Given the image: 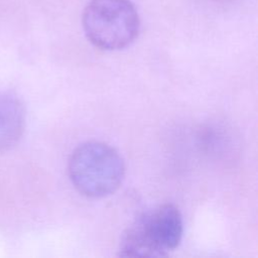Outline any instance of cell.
I'll return each instance as SVG.
<instances>
[{
    "label": "cell",
    "instance_id": "6da1fadb",
    "mask_svg": "<svg viewBox=\"0 0 258 258\" xmlns=\"http://www.w3.org/2000/svg\"><path fill=\"white\" fill-rule=\"evenodd\" d=\"M69 175L76 189L92 199L115 192L125 175L124 160L112 146L88 141L78 146L69 160Z\"/></svg>",
    "mask_w": 258,
    "mask_h": 258
},
{
    "label": "cell",
    "instance_id": "7a4b0ae2",
    "mask_svg": "<svg viewBox=\"0 0 258 258\" xmlns=\"http://www.w3.org/2000/svg\"><path fill=\"white\" fill-rule=\"evenodd\" d=\"M183 232L179 210L164 204L140 215L123 233L119 255L122 257H162L180 243Z\"/></svg>",
    "mask_w": 258,
    "mask_h": 258
},
{
    "label": "cell",
    "instance_id": "3957f363",
    "mask_svg": "<svg viewBox=\"0 0 258 258\" xmlns=\"http://www.w3.org/2000/svg\"><path fill=\"white\" fill-rule=\"evenodd\" d=\"M82 24L89 41L104 50L129 46L140 30L139 14L130 0H91Z\"/></svg>",
    "mask_w": 258,
    "mask_h": 258
},
{
    "label": "cell",
    "instance_id": "277c9868",
    "mask_svg": "<svg viewBox=\"0 0 258 258\" xmlns=\"http://www.w3.org/2000/svg\"><path fill=\"white\" fill-rule=\"evenodd\" d=\"M25 127V110L21 101L10 93H0V151L13 147Z\"/></svg>",
    "mask_w": 258,
    "mask_h": 258
}]
</instances>
